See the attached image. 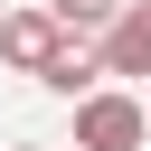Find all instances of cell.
Wrapping results in <instances>:
<instances>
[{"mask_svg":"<svg viewBox=\"0 0 151 151\" xmlns=\"http://www.w3.org/2000/svg\"><path fill=\"white\" fill-rule=\"evenodd\" d=\"M104 76H151V0H123V19L104 28Z\"/></svg>","mask_w":151,"mask_h":151,"instance_id":"3957f363","label":"cell"},{"mask_svg":"<svg viewBox=\"0 0 151 151\" xmlns=\"http://www.w3.org/2000/svg\"><path fill=\"white\" fill-rule=\"evenodd\" d=\"M142 132H151V104H132V94H85L76 104V151H142Z\"/></svg>","mask_w":151,"mask_h":151,"instance_id":"7a4b0ae2","label":"cell"},{"mask_svg":"<svg viewBox=\"0 0 151 151\" xmlns=\"http://www.w3.org/2000/svg\"><path fill=\"white\" fill-rule=\"evenodd\" d=\"M0 19H9V0H0Z\"/></svg>","mask_w":151,"mask_h":151,"instance_id":"8992f818","label":"cell"},{"mask_svg":"<svg viewBox=\"0 0 151 151\" xmlns=\"http://www.w3.org/2000/svg\"><path fill=\"white\" fill-rule=\"evenodd\" d=\"M47 9H57V19H66V28H76V38H85V28H94V38H104V28H113V19H123V0H47Z\"/></svg>","mask_w":151,"mask_h":151,"instance_id":"5b68a950","label":"cell"},{"mask_svg":"<svg viewBox=\"0 0 151 151\" xmlns=\"http://www.w3.org/2000/svg\"><path fill=\"white\" fill-rule=\"evenodd\" d=\"M66 47H76V28H66L57 9H9V19H0V57H9L19 76H47Z\"/></svg>","mask_w":151,"mask_h":151,"instance_id":"6da1fadb","label":"cell"},{"mask_svg":"<svg viewBox=\"0 0 151 151\" xmlns=\"http://www.w3.org/2000/svg\"><path fill=\"white\" fill-rule=\"evenodd\" d=\"M38 85H47V94H76V104H85V94H104V57H85V47H66V57H57V66L38 76Z\"/></svg>","mask_w":151,"mask_h":151,"instance_id":"277c9868","label":"cell"}]
</instances>
